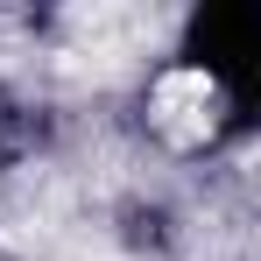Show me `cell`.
<instances>
[]
</instances>
